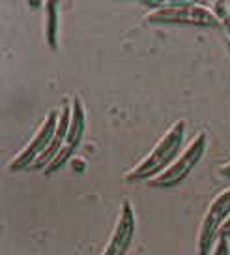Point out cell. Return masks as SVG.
Instances as JSON below:
<instances>
[{
    "label": "cell",
    "mask_w": 230,
    "mask_h": 255,
    "mask_svg": "<svg viewBox=\"0 0 230 255\" xmlns=\"http://www.w3.org/2000/svg\"><path fill=\"white\" fill-rule=\"evenodd\" d=\"M185 120H176L172 126L167 129V133L157 141V144L152 148L146 158L131 169L126 175L127 182H141V180H152L161 175L165 169H168L174 159L178 158V152L182 148L183 137H185Z\"/></svg>",
    "instance_id": "6da1fadb"
},
{
    "label": "cell",
    "mask_w": 230,
    "mask_h": 255,
    "mask_svg": "<svg viewBox=\"0 0 230 255\" xmlns=\"http://www.w3.org/2000/svg\"><path fill=\"white\" fill-rule=\"evenodd\" d=\"M152 9L144 21L148 24H189L204 28H221L212 6L199 2H148Z\"/></svg>",
    "instance_id": "7a4b0ae2"
},
{
    "label": "cell",
    "mask_w": 230,
    "mask_h": 255,
    "mask_svg": "<svg viewBox=\"0 0 230 255\" xmlns=\"http://www.w3.org/2000/svg\"><path fill=\"white\" fill-rule=\"evenodd\" d=\"M208 148V133L206 131H200L199 135L195 137L187 148L174 159V163L168 169H165L161 175H157L155 178L148 180L150 188H157V190H170L178 186L180 182H183L193 169L199 165V161L204 158Z\"/></svg>",
    "instance_id": "3957f363"
},
{
    "label": "cell",
    "mask_w": 230,
    "mask_h": 255,
    "mask_svg": "<svg viewBox=\"0 0 230 255\" xmlns=\"http://www.w3.org/2000/svg\"><path fill=\"white\" fill-rule=\"evenodd\" d=\"M230 218V188L223 190L208 207L199 231V255H210L214 252L219 231Z\"/></svg>",
    "instance_id": "277c9868"
},
{
    "label": "cell",
    "mask_w": 230,
    "mask_h": 255,
    "mask_svg": "<svg viewBox=\"0 0 230 255\" xmlns=\"http://www.w3.org/2000/svg\"><path fill=\"white\" fill-rule=\"evenodd\" d=\"M58 120H60V113L49 111L45 120L41 122L40 129L36 131V135L30 139V143L24 146L23 150L17 154L15 158L9 161V171H23V169H30L34 161L41 158L47 148L51 146V141L56 133L58 128Z\"/></svg>",
    "instance_id": "5b68a950"
},
{
    "label": "cell",
    "mask_w": 230,
    "mask_h": 255,
    "mask_svg": "<svg viewBox=\"0 0 230 255\" xmlns=\"http://www.w3.org/2000/svg\"><path fill=\"white\" fill-rule=\"evenodd\" d=\"M84 128H86V113H84V105L80 102L79 96H73L72 100V120H70V129H68V135L64 141L62 150L58 152L51 163L45 167V175H53L58 169H62L66 165V161H70L72 156L77 152V148L80 146L82 135H84Z\"/></svg>",
    "instance_id": "8992f818"
},
{
    "label": "cell",
    "mask_w": 230,
    "mask_h": 255,
    "mask_svg": "<svg viewBox=\"0 0 230 255\" xmlns=\"http://www.w3.org/2000/svg\"><path fill=\"white\" fill-rule=\"evenodd\" d=\"M135 227L137 220L131 201H122L114 231H112L111 240H109V244H107V248L103 250L101 255H126L129 246H131V242H133V237H135Z\"/></svg>",
    "instance_id": "52a82bcc"
},
{
    "label": "cell",
    "mask_w": 230,
    "mask_h": 255,
    "mask_svg": "<svg viewBox=\"0 0 230 255\" xmlns=\"http://www.w3.org/2000/svg\"><path fill=\"white\" fill-rule=\"evenodd\" d=\"M70 120H72V102L66 100L62 104V109H60V120H58V128H56V133L53 137V141H51V146H49L47 152L41 158L34 161V165L30 167L32 171H36V169H43L45 171V167L58 156V152L62 150L64 146L66 135H68V129H70Z\"/></svg>",
    "instance_id": "ba28073f"
},
{
    "label": "cell",
    "mask_w": 230,
    "mask_h": 255,
    "mask_svg": "<svg viewBox=\"0 0 230 255\" xmlns=\"http://www.w3.org/2000/svg\"><path fill=\"white\" fill-rule=\"evenodd\" d=\"M45 40L51 49L58 47V2H45Z\"/></svg>",
    "instance_id": "9c48e42d"
},
{
    "label": "cell",
    "mask_w": 230,
    "mask_h": 255,
    "mask_svg": "<svg viewBox=\"0 0 230 255\" xmlns=\"http://www.w3.org/2000/svg\"><path fill=\"white\" fill-rule=\"evenodd\" d=\"M212 9H214V13L217 15V19H219L221 28H225V30H227V34L230 36V11H229V6H227L225 2H215L214 6H212Z\"/></svg>",
    "instance_id": "30bf717a"
},
{
    "label": "cell",
    "mask_w": 230,
    "mask_h": 255,
    "mask_svg": "<svg viewBox=\"0 0 230 255\" xmlns=\"http://www.w3.org/2000/svg\"><path fill=\"white\" fill-rule=\"evenodd\" d=\"M210 255H230V242L227 237H219L217 244H215L214 252Z\"/></svg>",
    "instance_id": "8fae6325"
},
{
    "label": "cell",
    "mask_w": 230,
    "mask_h": 255,
    "mask_svg": "<svg viewBox=\"0 0 230 255\" xmlns=\"http://www.w3.org/2000/svg\"><path fill=\"white\" fill-rule=\"evenodd\" d=\"M219 237H227V239L230 237V218L227 220V222H225V225L221 227V231H219Z\"/></svg>",
    "instance_id": "7c38bea8"
},
{
    "label": "cell",
    "mask_w": 230,
    "mask_h": 255,
    "mask_svg": "<svg viewBox=\"0 0 230 255\" xmlns=\"http://www.w3.org/2000/svg\"><path fill=\"white\" fill-rule=\"evenodd\" d=\"M219 175L225 176V178H230V161H229V163H225V165H221V167H219Z\"/></svg>",
    "instance_id": "4fadbf2b"
},
{
    "label": "cell",
    "mask_w": 230,
    "mask_h": 255,
    "mask_svg": "<svg viewBox=\"0 0 230 255\" xmlns=\"http://www.w3.org/2000/svg\"><path fill=\"white\" fill-rule=\"evenodd\" d=\"M227 47H229V51H230V41H229V43H227Z\"/></svg>",
    "instance_id": "5bb4252c"
}]
</instances>
